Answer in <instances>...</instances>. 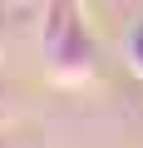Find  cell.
Segmentation results:
<instances>
[{
	"instance_id": "1",
	"label": "cell",
	"mask_w": 143,
	"mask_h": 148,
	"mask_svg": "<svg viewBox=\"0 0 143 148\" xmlns=\"http://www.w3.org/2000/svg\"><path fill=\"white\" fill-rule=\"evenodd\" d=\"M44 59H49V79L54 84H84L99 69V45L84 20L79 0H44Z\"/></svg>"
},
{
	"instance_id": "2",
	"label": "cell",
	"mask_w": 143,
	"mask_h": 148,
	"mask_svg": "<svg viewBox=\"0 0 143 148\" xmlns=\"http://www.w3.org/2000/svg\"><path fill=\"white\" fill-rule=\"evenodd\" d=\"M123 59H128V69L143 79V15L128 25V35H123Z\"/></svg>"
},
{
	"instance_id": "3",
	"label": "cell",
	"mask_w": 143,
	"mask_h": 148,
	"mask_svg": "<svg viewBox=\"0 0 143 148\" xmlns=\"http://www.w3.org/2000/svg\"><path fill=\"white\" fill-rule=\"evenodd\" d=\"M0 114H5V84H0Z\"/></svg>"
}]
</instances>
